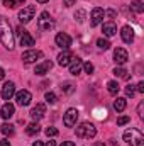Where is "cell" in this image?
<instances>
[{"instance_id":"cell-35","label":"cell","mask_w":144,"mask_h":146,"mask_svg":"<svg viewBox=\"0 0 144 146\" xmlns=\"http://www.w3.org/2000/svg\"><path fill=\"white\" fill-rule=\"evenodd\" d=\"M83 68H85V72H87V73H92V72H93V65H92L90 61L83 63Z\"/></svg>"},{"instance_id":"cell-24","label":"cell","mask_w":144,"mask_h":146,"mask_svg":"<svg viewBox=\"0 0 144 146\" xmlns=\"http://www.w3.org/2000/svg\"><path fill=\"white\" fill-rule=\"evenodd\" d=\"M0 131H2V134H5V136H12V134H14V126L5 122V124L0 126Z\"/></svg>"},{"instance_id":"cell-34","label":"cell","mask_w":144,"mask_h":146,"mask_svg":"<svg viewBox=\"0 0 144 146\" xmlns=\"http://www.w3.org/2000/svg\"><path fill=\"white\" fill-rule=\"evenodd\" d=\"M17 3H15V0H3V7H7V9H14Z\"/></svg>"},{"instance_id":"cell-18","label":"cell","mask_w":144,"mask_h":146,"mask_svg":"<svg viewBox=\"0 0 144 146\" xmlns=\"http://www.w3.org/2000/svg\"><path fill=\"white\" fill-rule=\"evenodd\" d=\"M14 112H15V107H14L10 102H7V104L2 106V109H0V115H2L3 119H10V117L14 115Z\"/></svg>"},{"instance_id":"cell-16","label":"cell","mask_w":144,"mask_h":146,"mask_svg":"<svg viewBox=\"0 0 144 146\" xmlns=\"http://www.w3.org/2000/svg\"><path fill=\"white\" fill-rule=\"evenodd\" d=\"M71 53L68 51V49H63V53H59L58 54V65L59 66H68L70 65V61H71Z\"/></svg>"},{"instance_id":"cell-32","label":"cell","mask_w":144,"mask_h":146,"mask_svg":"<svg viewBox=\"0 0 144 146\" xmlns=\"http://www.w3.org/2000/svg\"><path fill=\"white\" fill-rule=\"evenodd\" d=\"M46 134L51 136V138H54V136H58V129L53 127V126H49V127H46Z\"/></svg>"},{"instance_id":"cell-33","label":"cell","mask_w":144,"mask_h":146,"mask_svg":"<svg viewBox=\"0 0 144 146\" xmlns=\"http://www.w3.org/2000/svg\"><path fill=\"white\" fill-rule=\"evenodd\" d=\"M129 121H131V117H129V115H120V117L117 119V124H119V126H124V124H127Z\"/></svg>"},{"instance_id":"cell-23","label":"cell","mask_w":144,"mask_h":146,"mask_svg":"<svg viewBox=\"0 0 144 146\" xmlns=\"http://www.w3.org/2000/svg\"><path fill=\"white\" fill-rule=\"evenodd\" d=\"M126 106H127V102H126V99H122V97H117V100L114 102V109L117 110V112H122V110L126 109Z\"/></svg>"},{"instance_id":"cell-19","label":"cell","mask_w":144,"mask_h":146,"mask_svg":"<svg viewBox=\"0 0 144 146\" xmlns=\"http://www.w3.org/2000/svg\"><path fill=\"white\" fill-rule=\"evenodd\" d=\"M53 68V63L51 61H44V63H41V65H37L36 66V75H46V73L49 72Z\"/></svg>"},{"instance_id":"cell-17","label":"cell","mask_w":144,"mask_h":146,"mask_svg":"<svg viewBox=\"0 0 144 146\" xmlns=\"http://www.w3.org/2000/svg\"><path fill=\"white\" fill-rule=\"evenodd\" d=\"M70 73L71 75H78V73L81 72V68H83V61L80 60V58H71V61H70Z\"/></svg>"},{"instance_id":"cell-43","label":"cell","mask_w":144,"mask_h":146,"mask_svg":"<svg viewBox=\"0 0 144 146\" xmlns=\"http://www.w3.org/2000/svg\"><path fill=\"white\" fill-rule=\"evenodd\" d=\"M32 146H46V145H44L42 141H36V143H34V145H32Z\"/></svg>"},{"instance_id":"cell-46","label":"cell","mask_w":144,"mask_h":146,"mask_svg":"<svg viewBox=\"0 0 144 146\" xmlns=\"http://www.w3.org/2000/svg\"><path fill=\"white\" fill-rule=\"evenodd\" d=\"M39 3H46V2H49V0H37Z\"/></svg>"},{"instance_id":"cell-45","label":"cell","mask_w":144,"mask_h":146,"mask_svg":"<svg viewBox=\"0 0 144 146\" xmlns=\"http://www.w3.org/2000/svg\"><path fill=\"white\" fill-rule=\"evenodd\" d=\"M26 0H15V3H24Z\"/></svg>"},{"instance_id":"cell-37","label":"cell","mask_w":144,"mask_h":146,"mask_svg":"<svg viewBox=\"0 0 144 146\" xmlns=\"http://www.w3.org/2000/svg\"><path fill=\"white\" fill-rule=\"evenodd\" d=\"M143 109H144V104H143V102H141V104H139V107H137V114H139V117H141V119H144Z\"/></svg>"},{"instance_id":"cell-31","label":"cell","mask_w":144,"mask_h":146,"mask_svg":"<svg viewBox=\"0 0 144 146\" xmlns=\"http://www.w3.org/2000/svg\"><path fill=\"white\" fill-rule=\"evenodd\" d=\"M126 95H127V97H131V99L136 95V88H134V85H129V87H126Z\"/></svg>"},{"instance_id":"cell-3","label":"cell","mask_w":144,"mask_h":146,"mask_svg":"<svg viewBox=\"0 0 144 146\" xmlns=\"http://www.w3.org/2000/svg\"><path fill=\"white\" fill-rule=\"evenodd\" d=\"M95 134H97V127H95L92 122H81V124L76 127V136H78V138L90 139V138H95Z\"/></svg>"},{"instance_id":"cell-12","label":"cell","mask_w":144,"mask_h":146,"mask_svg":"<svg viewBox=\"0 0 144 146\" xmlns=\"http://www.w3.org/2000/svg\"><path fill=\"white\" fill-rule=\"evenodd\" d=\"M127 60H129V54H127V51L124 48H115L114 49V61L117 65H124Z\"/></svg>"},{"instance_id":"cell-42","label":"cell","mask_w":144,"mask_h":146,"mask_svg":"<svg viewBox=\"0 0 144 146\" xmlns=\"http://www.w3.org/2000/svg\"><path fill=\"white\" fill-rule=\"evenodd\" d=\"M61 146H75V143H71V141H65Z\"/></svg>"},{"instance_id":"cell-36","label":"cell","mask_w":144,"mask_h":146,"mask_svg":"<svg viewBox=\"0 0 144 146\" xmlns=\"http://www.w3.org/2000/svg\"><path fill=\"white\" fill-rule=\"evenodd\" d=\"M105 15H107V17H110V19H114V17L117 15V12H115L114 9H108V10H105Z\"/></svg>"},{"instance_id":"cell-5","label":"cell","mask_w":144,"mask_h":146,"mask_svg":"<svg viewBox=\"0 0 144 146\" xmlns=\"http://www.w3.org/2000/svg\"><path fill=\"white\" fill-rule=\"evenodd\" d=\"M34 14H36V7H34V5H27V7H24V9L19 12V21H20V24H27V22H31V19H34Z\"/></svg>"},{"instance_id":"cell-28","label":"cell","mask_w":144,"mask_h":146,"mask_svg":"<svg viewBox=\"0 0 144 146\" xmlns=\"http://www.w3.org/2000/svg\"><path fill=\"white\" fill-rule=\"evenodd\" d=\"M85 17H87V12H85L83 9H78V10L75 12V19H76L78 22H83V21H85Z\"/></svg>"},{"instance_id":"cell-2","label":"cell","mask_w":144,"mask_h":146,"mask_svg":"<svg viewBox=\"0 0 144 146\" xmlns=\"http://www.w3.org/2000/svg\"><path fill=\"white\" fill-rule=\"evenodd\" d=\"M124 141L131 146H143L144 145V136L139 129H134V127H132V129H127V131L124 133Z\"/></svg>"},{"instance_id":"cell-41","label":"cell","mask_w":144,"mask_h":146,"mask_svg":"<svg viewBox=\"0 0 144 146\" xmlns=\"http://www.w3.org/2000/svg\"><path fill=\"white\" fill-rule=\"evenodd\" d=\"M3 78H5V70L0 68V80H3Z\"/></svg>"},{"instance_id":"cell-40","label":"cell","mask_w":144,"mask_h":146,"mask_svg":"<svg viewBox=\"0 0 144 146\" xmlns=\"http://www.w3.org/2000/svg\"><path fill=\"white\" fill-rule=\"evenodd\" d=\"M0 146H10V141L9 139H2L0 141Z\"/></svg>"},{"instance_id":"cell-26","label":"cell","mask_w":144,"mask_h":146,"mask_svg":"<svg viewBox=\"0 0 144 146\" xmlns=\"http://www.w3.org/2000/svg\"><path fill=\"white\" fill-rule=\"evenodd\" d=\"M26 133H27L29 136H34V134H37V133H39V124H37V122L29 124V126H27V129H26Z\"/></svg>"},{"instance_id":"cell-14","label":"cell","mask_w":144,"mask_h":146,"mask_svg":"<svg viewBox=\"0 0 144 146\" xmlns=\"http://www.w3.org/2000/svg\"><path fill=\"white\" fill-rule=\"evenodd\" d=\"M120 37H122L124 42L131 44V42L134 41V29H132L131 26H124V27L120 29Z\"/></svg>"},{"instance_id":"cell-11","label":"cell","mask_w":144,"mask_h":146,"mask_svg":"<svg viewBox=\"0 0 144 146\" xmlns=\"http://www.w3.org/2000/svg\"><path fill=\"white\" fill-rule=\"evenodd\" d=\"M54 41H56V46H59L61 49H68V48L71 46V37L68 36L66 33H59V34H56Z\"/></svg>"},{"instance_id":"cell-4","label":"cell","mask_w":144,"mask_h":146,"mask_svg":"<svg viewBox=\"0 0 144 146\" xmlns=\"http://www.w3.org/2000/svg\"><path fill=\"white\" fill-rule=\"evenodd\" d=\"M15 34L20 37V46H27V48H31V46L36 44V39L31 36L26 29H22V26H19V27L15 29Z\"/></svg>"},{"instance_id":"cell-44","label":"cell","mask_w":144,"mask_h":146,"mask_svg":"<svg viewBox=\"0 0 144 146\" xmlns=\"http://www.w3.org/2000/svg\"><path fill=\"white\" fill-rule=\"evenodd\" d=\"M46 146H56V143H54V141H48V143H46Z\"/></svg>"},{"instance_id":"cell-27","label":"cell","mask_w":144,"mask_h":146,"mask_svg":"<svg viewBox=\"0 0 144 146\" xmlns=\"http://www.w3.org/2000/svg\"><path fill=\"white\" fill-rule=\"evenodd\" d=\"M61 90L65 94H71L73 90H75V85H73L71 82H65V83H61Z\"/></svg>"},{"instance_id":"cell-1","label":"cell","mask_w":144,"mask_h":146,"mask_svg":"<svg viewBox=\"0 0 144 146\" xmlns=\"http://www.w3.org/2000/svg\"><path fill=\"white\" fill-rule=\"evenodd\" d=\"M0 41L5 49H9V51L14 49L15 39H14V33H12V26H10L9 19L3 15H0Z\"/></svg>"},{"instance_id":"cell-9","label":"cell","mask_w":144,"mask_h":146,"mask_svg":"<svg viewBox=\"0 0 144 146\" xmlns=\"http://www.w3.org/2000/svg\"><path fill=\"white\" fill-rule=\"evenodd\" d=\"M76 121H78V110L76 109H68L66 114H65V117H63L65 126H66V127H73V126L76 124Z\"/></svg>"},{"instance_id":"cell-47","label":"cell","mask_w":144,"mask_h":146,"mask_svg":"<svg viewBox=\"0 0 144 146\" xmlns=\"http://www.w3.org/2000/svg\"><path fill=\"white\" fill-rule=\"evenodd\" d=\"M93 146H105V145H104V143H95Z\"/></svg>"},{"instance_id":"cell-21","label":"cell","mask_w":144,"mask_h":146,"mask_svg":"<svg viewBox=\"0 0 144 146\" xmlns=\"http://www.w3.org/2000/svg\"><path fill=\"white\" fill-rule=\"evenodd\" d=\"M131 10L136 12V14H143L144 12L143 2H141V0H132V2H131Z\"/></svg>"},{"instance_id":"cell-20","label":"cell","mask_w":144,"mask_h":146,"mask_svg":"<svg viewBox=\"0 0 144 146\" xmlns=\"http://www.w3.org/2000/svg\"><path fill=\"white\" fill-rule=\"evenodd\" d=\"M102 33H104L107 37H112L115 33H117V27H115V24H114V22H105V24H104Z\"/></svg>"},{"instance_id":"cell-7","label":"cell","mask_w":144,"mask_h":146,"mask_svg":"<svg viewBox=\"0 0 144 146\" xmlns=\"http://www.w3.org/2000/svg\"><path fill=\"white\" fill-rule=\"evenodd\" d=\"M42 56V53L39 49H29L26 53H22V61L26 65H31V63H36V60H39Z\"/></svg>"},{"instance_id":"cell-6","label":"cell","mask_w":144,"mask_h":146,"mask_svg":"<svg viewBox=\"0 0 144 146\" xmlns=\"http://www.w3.org/2000/svg\"><path fill=\"white\" fill-rule=\"evenodd\" d=\"M53 27H54V21L51 19L49 12H41V15H39V29L51 31Z\"/></svg>"},{"instance_id":"cell-8","label":"cell","mask_w":144,"mask_h":146,"mask_svg":"<svg viewBox=\"0 0 144 146\" xmlns=\"http://www.w3.org/2000/svg\"><path fill=\"white\" fill-rule=\"evenodd\" d=\"M15 100H17V104H19V106L26 107V106H29V104H31L32 95H31V92H29V90H20V92H17V94H15Z\"/></svg>"},{"instance_id":"cell-38","label":"cell","mask_w":144,"mask_h":146,"mask_svg":"<svg viewBox=\"0 0 144 146\" xmlns=\"http://www.w3.org/2000/svg\"><path fill=\"white\" fill-rule=\"evenodd\" d=\"M137 92L139 94H144V82H139L137 83Z\"/></svg>"},{"instance_id":"cell-10","label":"cell","mask_w":144,"mask_h":146,"mask_svg":"<svg viewBox=\"0 0 144 146\" xmlns=\"http://www.w3.org/2000/svg\"><path fill=\"white\" fill-rule=\"evenodd\" d=\"M104 17H105V10L104 9H100V7H95L93 10H92V15H90V24L95 27V26H98L102 21H104Z\"/></svg>"},{"instance_id":"cell-13","label":"cell","mask_w":144,"mask_h":146,"mask_svg":"<svg viewBox=\"0 0 144 146\" xmlns=\"http://www.w3.org/2000/svg\"><path fill=\"white\" fill-rule=\"evenodd\" d=\"M14 95H15V85H14L12 82H7V83L2 87V99H3V100H10Z\"/></svg>"},{"instance_id":"cell-29","label":"cell","mask_w":144,"mask_h":146,"mask_svg":"<svg viewBox=\"0 0 144 146\" xmlns=\"http://www.w3.org/2000/svg\"><path fill=\"white\" fill-rule=\"evenodd\" d=\"M97 46H98L100 49H108V48H110V42H108L107 39H104V37H100V39L97 41Z\"/></svg>"},{"instance_id":"cell-39","label":"cell","mask_w":144,"mask_h":146,"mask_svg":"<svg viewBox=\"0 0 144 146\" xmlns=\"http://www.w3.org/2000/svg\"><path fill=\"white\" fill-rule=\"evenodd\" d=\"M73 3H75V0H63V5L65 7H71Z\"/></svg>"},{"instance_id":"cell-25","label":"cell","mask_w":144,"mask_h":146,"mask_svg":"<svg viewBox=\"0 0 144 146\" xmlns=\"http://www.w3.org/2000/svg\"><path fill=\"white\" fill-rule=\"evenodd\" d=\"M114 75H115V76H119V78H124V80H127V78L131 76V75H129V72H127V70H124V68H120V66L114 70Z\"/></svg>"},{"instance_id":"cell-22","label":"cell","mask_w":144,"mask_h":146,"mask_svg":"<svg viewBox=\"0 0 144 146\" xmlns=\"http://www.w3.org/2000/svg\"><path fill=\"white\" fill-rule=\"evenodd\" d=\"M107 90H108V94H112V95H117V94H119V90H120V87H119V83H117V82L110 80V82L107 83Z\"/></svg>"},{"instance_id":"cell-30","label":"cell","mask_w":144,"mask_h":146,"mask_svg":"<svg viewBox=\"0 0 144 146\" xmlns=\"http://www.w3.org/2000/svg\"><path fill=\"white\" fill-rule=\"evenodd\" d=\"M56 100H58L56 94H53V92H48V94H46V102H48V104H56Z\"/></svg>"},{"instance_id":"cell-15","label":"cell","mask_w":144,"mask_h":146,"mask_svg":"<svg viewBox=\"0 0 144 146\" xmlns=\"http://www.w3.org/2000/svg\"><path fill=\"white\" fill-rule=\"evenodd\" d=\"M44 114H46V106H44V104H37L36 107L31 110V117H32L36 122L39 121V119L44 117Z\"/></svg>"}]
</instances>
